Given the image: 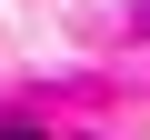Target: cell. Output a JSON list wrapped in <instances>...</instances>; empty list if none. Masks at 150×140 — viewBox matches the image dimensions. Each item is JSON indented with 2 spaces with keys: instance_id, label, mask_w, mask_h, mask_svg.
I'll return each instance as SVG.
<instances>
[{
  "instance_id": "cell-1",
  "label": "cell",
  "mask_w": 150,
  "mask_h": 140,
  "mask_svg": "<svg viewBox=\"0 0 150 140\" xmlns=\"http://www.w3.org/2000/svg\"><path fill=\"white\" fill-rule=\"evenodd\" d=\"M0 140H40V130H20V120H10V130H0Z\"/></svg>"
}]
</instances>
